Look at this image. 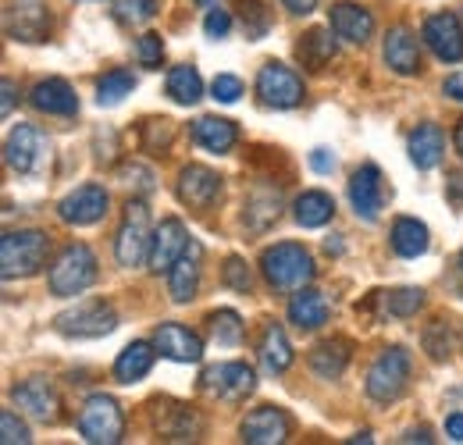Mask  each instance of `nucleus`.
<instances>
[{
    "instance_id": "nucleus-1",
    "label": "nucleus",
    "mask_w": 463,
    "mask_h": 445,
    "mask_svg": "<svg viewBox=\"0 0 463 445\" xmlns=\"http://www.w3.org/2000/svg\"><path fill=\"white\" fill-rule=\"evenodd\" d=\"M51 253V235L40 228H22V232H7L0 239V275L11 279H29L47 264Z\"/></svg>"
},
{
    "instance_id": "nucleus-2",
    "label": "nucleus",
    "mask_w": 463,
    "mask_h": 445,
    "mask_svg": "<svg viewBox=\"0 0 463 445\" xmlns=\"http://www.w3.org/2000/svg\"><path fill=\"white\" fill-rule=\"evenodd\" d=\"M260 271H264V279L271 281L275 289H282V292L307 289V285L314 281V275H317L314 257H310L299 242H279V246L264 250V257H260Z\"/></svg>"
},
{
    "instance_id": "nucleus-3",
    "label": "nucleus",
    "mask_w": 463,
    "mask_h": 445,
    "mask_svg": "<svg viewBox=\"0 0 463 445\" xmlns=\"http://www.w3.org/2000/svg\"><path fill=\"white\" fill-rule=\"evenodd\" d=\"M154 232L150 228V211L146 204L132 200L128 211H125V222L115 239V257L121 268H139V264H150V250H154Z\"/></svg>"
},
{
    "instance_id": "nucleus-4",
    "label": "nucleus",
    "mask_w": 463,
    "mask_h": 445,
    "mask_svg": "<svg viewBox=\"0 0 463 445\" xmlns=\"http://www.w3.org/2000/svg\"><path fill=\"white\" fill-rule=\"evenodd\" d=\"M93 281H97V257H93V250L86 242L64 246L58 253V260H54V268H51V289H54V296H64V299L68 296H79Z\"/></svg>"
},
{
    "instance_id": "nucleus-5",
    "label": "nucleus",
    "mask_w": 463,
    "mask_h": 445,
    "mask_svg": "<svg viewBox=\"0 0 463 445\" xmlns=\"http://www.w3.org/2000/svg\"><path fill=\"white\" fill-rule=\"evenodd\" d=\"M54 328L68 338H100L118 328V314L104 299H79L75 307L54 317Z\"/></svg>"
},
{
    "instance_id": "nucleus-6",
    "label": "nucleus",
    "mask_w": 463,
    "mask_h": 445,
    "mask_svg": "<svg viewBox=\"0 0 463 445\" xmlns=\"http://www.w3.org/2000/svg\"><path fill=\"white\" fill-rule=\"evenodd\" d=\"M406 382H410V353L392 346V349H382V356L371 364L364 389L374 402H396L406 392Z\"/></svg>"
},
{
    "instance_id": "nucleus-7",
    "label": "nucleus",
    "mask_w": 463,
    "mask_h": 445,
    "mask_svg": "<svg viewBox=\"0 0 463 445\" xmlns=\"http://www.w3.org/2000/svg\"><path fill=\"white\" fill-rule=\"evenodd\" d=\"M79 431L93 445H115L125 435V413L111 395H90L79 413Z\"/></svg>"
},
{
    "instance_id": "nucleus-8",
    "label": "nucleus",
    "mask_w": 463,
    "mask_h": 445,
    "mask_svg": "<svg viewBox=\"0 0 463 445\" xmlns=\"http://www.w3.org/2000/svg\"><path fill=\"white\" fill-rule=\"evenodd\" d=\"M257 97L268 104V108H279V111H289L296 104H303V79L279 64V61H268L257 75Z\"/></svg>"
},
{
    "instance_id": "nucleus-9",
    "label": "nucleus",
    "mask_w": 463,
    "mask_h": 445,
    "mask_svg": "<svg viewBox=\"0 0 463 445\" xmlns=\"http://www.w3.org/2000/svg\"><path fill=\"white\" fill-rule=\"evenodd\" d=\"M349 204L356 211V218L364 222H378L382 207H385V178L374 165H364L353 171L349 178Z\"/></svg>"
},
{
    "instance_id": "nucleus-10",
    "label": "nucleus",
    "mask_w": 463,
    "mask_h": 445,
    "mask_svg": "<svg viewBox=\"0 0 463 445\" xmlns=\"http://www.w3.org/2000/svg\"><path fill=\"white\" fill-rule=\"evenodd\" d=\"M7 33L22 43H43L51 33V11L43 0H14L7 11Z\"/></svg>"
},
{
    "instance_id": "nucleus-11",
    "label": "nucleus",
    "mask_w": 463,
    "mask_h": 445,
    "mask_svg": "<svg viewBox=\"0 0 463 445\" xmlns=\"http://www.w3.org/2000/svg\"><path fill=\"white\" fill-rule=\"evenodd\" d=\"M200 382H203V389L211 392V395H218L225 402H242L253 392V385H257V374L246 364H222V367L203 371Z\"/></svg>"
},
{
    "instance_id": "nucleus-12",
    "label": "nucleus",
    "mask_w": 463,
    "mask_h": 445,
    "mask_svg": "<svg viewBox=\"0 0 463 445\" xmlns=\"http://www.w3.org/2000/svg\"><path fill=\"white\" fill-rule=\"evenodd\" d=\"M218 193H222L218 171H211V167H203V165L182 167V175H178V200H182L185 207L207 211V207L218 200Z\"/></svg>"
},
{
    "instance_id": "nucleus-13",
    "label": "nucleus",
    "mask_w": 463,
    "mask_h": 445,
    "mask_svg": "<svg viewBox=\"0 0 463 445\" xmlns=\"http://www.w3.org/2000/svg\"><path fill=\"white\" fill-rule=\"evenodd\" d=\"M424 43L439 61L457 64L463 57V25L457 14H431L424 22Z\"/></svg>"
},
{
    "instance_id": "nucleus-14",
    "label": "nucleus",
    "mask_w": 463,
    "mask_h": 445,
    "mask_svg": "<svg viewBox=\"0 0 463 445\" xmlns=\"http://www.w3.org/2000/svg\"><path fill=\"white\" fill-rule=\"evenodd\" d=\"M61 222L68 224H93L108 214V193L104 185H79L58 204Z\"/></svg>"
},
{
    "instance_id": "nucleus-15",
    "label": "nucleus",
    "mask_w": 463,
    "mask_h": 445,
    "mask_svg": "<svg viewBox=\"0 0 463 445\" xmlns=\"http://www.w3.org/2000/svg\"><path fill=\"white\" fill-rule=\"evenodd\" d=\"M189 232H185V224L178 222V218H168V222L157 224V232H154V250H150V271H172L175 264H178V257L189 250Z\"/></svg>"
},
{
    "instance_id": "nucleus-16",
    "label": "nucleus",
    "mask_w": 463,
    "mask_h": 445,
    "mask_svg": "<svg viewBox=\"0 0 463 445\" xmlns=\"http://www.w3.org/2000/svg\"><path fill=\"white\" fill-rule=\"evenodd\" d=\"M14 402L18 410H25L29 417L43 421V424H54L58 421V410H61V399L58 389L47 382V378H29L14 389Z\"/></svg>"
},
{
    "instance_id": "nucleus-17",
    "label": "nucleus",
    "mask_w": 463,
    "mask_h": 445,
    "mask_svg": "<svg viewBox=\"0 0 463 445\" xmlns=\"http://www.w3.org/2000/svg\"><path fill=\"white\" fill-rule=\"evenodd\" d=\"M289 439V417L279 406H260L242 421V442L279 445Z\"/></svg>"
},
{
    "instance_id": "nucleus-18",
    "label": "nucleus",
    "mask_w": 463,
    "mask_h": 445,
    "mask_svg": "<svg viewBox=\"0 0 463 445\" xmlns=\"http://www.w3.org/2000/svg\"><path fill=\"white\" fill-rule=\"evenodd\" d=\"M40 157H43V136L33 128V125H18L11 136H7V147H4V161L11 171L18 175H29L40 167Z\"/></svg>"
},
{
    "instance_id": "nucleus-19",
    "label": "nucleus",
    "mask_w": 463,
    "mask_h": 445,
    "mask_svg": "<svg viewBox=\"0 0 463 445\" xmlns=\"http://www.w3.org/2000/svg\"><path fill=\"white\" fill-rule=\"evenodd\" d=\"M154 346H157L161 356H168L175 364H196L203 356L200 335H193L189 328H182V325H161L154 332Z\"/></svg>"
},
{
    "instance_id": "nucleus-20",
    "label": "nucleus",
    "mask_w": 463,
    "mask_h": 445,
    "mask_svg": "<svg viewBox=\"0 0 463 445\" xmlns=\"http://www.w3.org/2000/svg\"><path fill=\"white\" fill-rule=\"evenodd\" d=\"M332 33L339 36V40H346V43H367L371 40V33H374V18H371V11L367 7H360V4H335L332 7Z\"/></svg>"
},
{
    "instance_id": "nucleus-21",
    "label": "nucleus",
    "mask_w": 463,
    "mask_h": 445,
    "mask_svg": "<svg viewBox=\"0 0 463 445\" xmlns=\"http://www.w3.org/2000/svg\"><path fill=\"white\" fill-rule=\"evenodd\" d=\"M29 100H33L36 111H43V114H61V118H68V114L79 111V97H75V90H71L64 79L36 82L33 93H29Z\"/></svg>"
},
{
    "instance_id": "nucleus-22",
    "label": "nucleus",
    "mask_w": 463,
    "mask_h": 445,
    "mask_svg": "<svg viewBox=\"0 0 463 445\" xmlns=\"http://www.w3.org/2000/svg\"><path fill=\"white\" fill-rule=\"evenodd\" d=\"M385 64L396 75H417L420 71V51H417V40H413L410 29H403V25L389 29V36H385Z\"/></svg>"
},
{
    "instance_id": "nucleus-23",
    "label": "nucleus",
    "mask_w": 463,
    "mask_h": 445,
    "mask_svg": "<svg viewBox=\"0 0 463 445\" xmlns=\"http://www.w3.org/2000/svg\"><path fill=\"white\" fill-rule=\"evenodd\" d=\"M200 260H203L200 242H189V250L178 257V264L168 271V275H172V299L175 303H189V299L196 296V289H200Z\"/></svg>"
},
{
    "instance_id": "nucleus-24",
    "label": "nucleus",
    "mask_w": 463,
    "mask_h": 445,
    "mask_svg": "<svg viewBox=\"0 0 463 445\" xmlns=\"http://www.w3.org/2000/svg\"><path fill=\"white\" fill-rule=\"evenodd\" d=\"M289 321L296 328H307V332L321 328L328 321V299L321 292H314V289H296V296L289 303Z\"/></svg>"
},
{
    "instance_id": "nucleus-25",
    "label": "nucleus",
    "mask_w": 463,
    "mask_h": 445,
    "mask_svg": "<svg viewBox=\"0 0 463 445\" xmlns=\"http://www.w3.org/2000/svg\"><path fill=\"white\" fill-rule=\"evenodd\" d=\"M349 364V342L346 338H328L321 346L310 349V371L325 382H335Z\"/></svg>"
},
{
    "instance_id": "nucleus-26",
    "label": "nucleus",
    "mask_w": 463,
    "mask_h": 445,
    "mask_svg": "<svg viewBox=\"0 0 463 445\" xmlns=\"http://www.w3.org/2000/svg\"><path fill=\"white\" fill-rule=\"evenodd\" d=\"M154 349H157V346H150V342H132V346H125L115 360L118 382L132 385V382L146 378V374H150V367H154V356H157Z\"/></svg>"
},
{
    "instance_id": "nucleus-27",
    "label": "nucleus",
    "mask_w": 463,
    "mask_h": 445,
    "mask_svg": "<svg viewBox=\"0 0 463 445\" xmlns=\"http://www.w3.org/2000/svg\"><path fill=\"white\" fill-rule=\"evenodd\" d=\"M442 150H446V139H442V128L439 125H417V132L410 136V161L428 171L442 161Z\"/></svg>"
},
{
    "instance_id": "nucleus-28",
    "label": "nucleus",
    "mask_w": 463,
    "mask_h": 445,
    "mask_svg": "<svg viewBox=\"0 0 463 445\" xmlns=\"http://www.w3.org/2000/svg\"><path fill=\"white\" fill-rule=\"evenodd\" d=\"M193 139L211 154H229L235 147V125L229 118H200L193 125Z\"/></svg>"
},
{
    "instance_id": "nucleus-29",
    "label": "nucleus",
    "mask_w": 463,
    "mask_h": 445,
    "mask_svg": "<svg viewBox=\"0 0 463 445\" xmlns=\"http://www.w3.org/2000/svg\"><path fill=\"white\" fill-rule=\"evenodd\" d=\"M296 57L303 61V68L321 71V68L335 57V40H332V33H325V29H310V33H303L299 43H296Z\"/></svg>"
},
{
    "instance_id": "nucleus-30",
    "label": "nucleus",
    "mask_w": 463,
    "mask_h": 445,
    "mask_svg": "<svg viewBox=\"0 0 463 445\" xmlns=\"http://www.w3.org/2000/svg\"><path fill=\"white\" fill-rule=\"evenodd\" d=\"M260 364H264L271 374H282V371L292 367V346L279 325H268L264 335H260Z\"/></svg>"
},
{
    "instance_id": "nucleus-31",
    "label": "nucleus",
    "mask_w": 463,
    "mask_h": 445,
    "mask_svg": "<svg viewBox=\"0 0 463 445\" xmlns=\"http://www.w3.org/2000/svg\"><path fill=\"white\" fill-rule=\"evenodd\" d=\"M296 222L303 224V228H321V224L332 222V214H335V200L328 196V193H321V189H310V193H303L299 200H296Z\"/></svg>"
},
{
    "instance_id": "nucleus-32",
    "label": "nucleus",
    "mask_w": 463,
    "mask_h": 445,
    "mask_svg": "<svg viewBox=\"0 0 463 445\" xmlns=\"http://www.w3.org/2000/svg\"><path fill=\"white\" fill-rule=\"evenodd\" d=\"M392 250L413 260V257H424L428 253V228L417 222V218H400L392 224Z\"/></svg>"
},
{
    "instance_id": "nucleus-33",
    "label": "nucleus",
    "mask_w": 463,
    "mask_h": 445,
    "mask_svg": "<svg viewBox=\"0 0 463 445\" xmlns=\"http://www.w3.org/2000/svg\"><path fill=\"white\" fill-rule=\"evenodd\" d=\"M157 431L165 435V439H175V442H182V439H196L200 435V417L189 410V406H175V410H157Z\"/></svg>"
},
{
    "instance_id": "nucleus-34",
    "label": "nucleus",
    "mask_w": 463,
    "mask_h": 445,
    "mask_svg": "<svg viewBox=\"0 0 463 445\" xmlns=\"http://www.w3.org/2000/svg\"><path fill=\"white\" fill-rule=\"evenodd\" d=\"M168 97L178 100V104H196L203 97V79L193 64H178L168 75Z\"/></svg>"
},
{
    "instance_id": "nucleus-35",
    "label": "nucleus",
    "mask_w": 463,
    "mask_h": 445,
    "mask_svg": "<svg viewBox=\"0 0 463 445\" xmlns=\"http://www.w3.org/2000/svg\"><path fill=\"white\" fill-rule=\"evenodd\" d=\"M132 90H136V75L125 71V68H115V71H108V75L97 82V104H100V108H115V104H121Z\"/></svg>"
},
{
    "instance_id": "nucleus-36",
    "label": "nucleus",
    "mask_w": 463,
    "mask_h": 445,
    "mask_svg": "<svg viewBox=\"0 0 463 445\" xmlns=\"http://www.w3.org/2000/svg\"><path fill=\"white\" fill-rule=\"evenodd\" d=\"M207 325H211V335H214L218 346H239V342H242V317H239L235 310H218V314H211Z\"/></svg>"
},
{
    "instance_id": "nucleus-37",
    "label": "nucleus",
    "mask_w": 463,
    "mask_h": 445,
    "mask_svg": "<svg viewBox=\"0 0 463 445\" xmlns=\"http://www.w3.org/2000/svg\"><path fill=\"white\" fill-rule=\"evenodd\" d=\"M111 11L121 25H143L157 14V0H115Z\"/></svg>"
},
{
    "instance_id": "nucleus-38",
    "label": "nucleus",
    "mask_w": 463,
    "mask_h": 445,
    "mask_svg": "<svg viewBox=\"0 0 463 445\" xmlns=\"http://www.w3.org/2000/svg\"><path fill=\"white\" fill-rule=\"evenodd\" d=\"M268 29H271V14H268V7L257 4V0H246V4H242V33H246L250 40H260Z\"/></svg>"
},
{
    "instance_id": "nucleus-39",
    "label": "nucleus",
    "mask_w": 463,
    "mask_h": 445,
    "mask_svg": "<svg viewBox=\"0 0 463 445\" xmlns=\"http://www.w3.org/2000/svg\"><path fill=\"white\" fill-rule=\"evenodd\" d=\"M389 314H396V317H410V314H417L420 310V303H424V292L420 289H396V292H389Z\"/></svg>"
},
{
    "instance_id": "nucleus-40",
    "label": "nucleus",
    "mask_w": 463,
    "mask_h": 445,
    "mask_svg": "<svg viewBox=\"0 0 463 445\" xmlns=\"http://www.w3.org/2000/svg\"><path fill=\"white\" fill-rule=\"evenodd\" d=\"M172 136H175V125L168 118H150L143 125V147L146 150H165L172 143Z\"/></svg>"
},
{
    "instance_id": "nucleus-41",
    "label": "nucleus",
    "mask_w": 463,
    "mask_h": 445,
    "mask_svg": "<svg viewBox=\"0 0 463 445\" xmlns=\"http://www.w3.org/2000/svg\"><path fill=\"white\" fill-rule=\"evenodd\" d=\"M0 442L4 445H29L33 439H29V428L11 413V410H4L0 413Z\"/></svg>"
},
{
    "instance_id": "nucleus-42",
    "label": "nucleus",
    "mask_w": 463,
    "mask_h": 445,
    "mask_svg": "<svg viewBox=\"0 0 463 445\" xmlns=\"http://www.w3.org/2000/svg\"><path fill=\"white\" fill-rule=\"evenodd\" d=\"M222 279H225V285H229V289H235V292H250V285H253V279H250V268H246V260H242V257H229V260H225Z\"/></svg>"
},
{
    "instance_id": "nucleus-43",
    "label": "nucleus",
    "mask_w": 463,
    "mask_h": 445,
    "mask_svg": "<svg viewBox=\"0 0 463 445\" xmlns=\"http://www.w3.org/2000/svg\"><path fill=\"white\" fill-rule=\"evenodd\" d=\"M424 349L431 353V360H446L449 356V332L442 321H435L428 332H424Z\"/></svg>"
},
{
    "instance_id": "nucleus-44",
    "label": "nucleus",
    "mask_w": 463,
    "mask_h": 445,
    "mask_svg": "<svg viewBox=\"0 0 463 445\" xmlns=\"http://www.w3.org/2000/svg\"><path fill=\"white\" fill-rule=\"evenodd\" d=\"M139 64L143 68H157L161 64V57H165V43H161V36L157 33H146V36H139Z\"/></svg>"
},
{
    "instance_id": "nucleus-45",
    "label": "nucleus",
    "mask_w": 463,
    "mask_h": 445,
    "mask_svg": "<svg viewBox=\"0 0 463 445\" xmlns=\"http://www.w3.org/2000/svg\"><path fill=\"white\" fill-rule=\"evenodd\" d=\"M211 93H214V100H222V104H235V100L242 97V82H239L235 75H218V79L211 82Z\"/></svg>"
},
{
    "instance_id": "nucleus-46",
    "label": "nucleus",
    "mask_w": 463,
    "mask_h": 445,
    "mask_svg": "<svg viewBox=\"0 0 463 445\" xmlns=\"http://www.w3.org/2000/svg\"><path fill=\"white\" fill-rule=\"evenodd\" d=\"M229 29H232L229 11H211V14H207V22H203V33H207L211 40H222Z\"/></svg>"
},
{
    "instance_id": "nucleus-47",
    "label": "nucleus",
    "mask_w": 463,
    "mask_h": 445,
    "mask_svg": "<svg viewBox=\"0 0 463 445\" xmlns=\"http://www.w3.org/2000/svg\"><path fill=\"white\" fill-rule=\"evenodd\" d=\"M310 167L321 171V175H328V171H335V157H332L328 150H314V154H310Z\"/></svg>"
},
{
    "instance_id": "nucleus-48",
    "label": "nucleus",
    "mask_w": 463,
    "mask_h": 445,
    "mask_svg": "<svg viewBox=\"0 0 463 445\" xmlns=\"http://www.w3.org/2000/svg\"><path fill=\"white\" fill-rule=\"evenodd\" d=\"M446 185H449V200H453L457 207H463V171H453Z\"/></svg>"
},
{
    "instance_id": "nucleus-49",
    "label": "nucleus",
    "mask_w": 463,
    "mask_h": 445,
    "mask_svg": "<svg viewBox=\"0 0 463 445\" xmlns=\"http://www.w3.org/2000/svg\"><path fill=\"white\" fill-rule=\"evenodd\" d=\"M0 90H4V104H0V114L7 118V114L14 111V97H18V90H14V82H11V79H4V86H0Z\"/></svg>"
},
{
    "instance_id": "nucleus-50",
    "label": "nucleus",
    "mask_w": 463,
    "mask_h": 445,
    "mask_svg": "<svg viewBox=\"0 0 463 445\" xmlns=\"http://www.w3.org/2000/svg\"><path fill=\"white\" fill-rule=\"evenodd\" d=\"M446 435H449L453 442H463V413H453V417L446 421Z\"/></svg>"
},
{
    "instance_id": "nucleus-51",
    "label": "nucleus",
    "mask_w": 463,
    "mask_h": 445,
    "mask_svg": "<svg viewBox=\"0 0 463 445\" xmlns=\"http://www.w3.org/2000/svg\"><path fill=\"white\" fill-rule=\"evenodd\" d=\"M446 93H449L453 100H463V71H453V75L446 79Z\"/></svg>"
},
{
    "instance_id": "nucleus-52",
    "label": "nucleus",
    "mask_w": 463,
    "mask_h": 445,
    "mask_svg": "<svg viewBox=\"0 0 463 445\" xmlns=\"http://www.w3.org/2000/svg\"><path fill=\"white\" fill-rule=\"evenodd\" d=\"M286 7H289L292 14H310L314 7H317V0H282Z\"/></svg>"
},
{
    "instance_id": "nucleus-53",
    "label": "nucleus",
    "mask_w": 463,
    "mask_h": 445,
    "mask_svg": "<svg viewBox=\"0 0 463 445\" xmlns=\"http://www.w3.org/2000/svg\"><path fill=\"white\" fill-rule=\"evenodd\" d=\"M403 442H431V439H428V431H406Z\"/></svg>"
},
{
    "instance_id": "nucleus-54",
    "label": "nucleus",
    "mask_w": 463,
    "mask_h": 445,
    "mask_svg": "<svg viewBox=\"0 0 463 445\" xmlns=\"http://www.w3.org/2000/svg\"><path fill=\"white\" fill-rule=\"evenodd\" d=\"M453 143H457V150H460V157H463V118H460V125H457V136H453Z\"/></svg>"
},
{
    "instance_id": "nucleus-55",
    "label": "nucleus",
    "mask_w": 463,
    "mask_h": 445,
    "mask_svg": "<svg viewBox=\"0 0 463 445\" xmlns=\"http://www.w3.org/2000/svg\"><path fill=\"white\" fill-rule=\"evenodd\" d=\"M196 4H214V0H196Z\"/></svg>"
}]
</instances>
